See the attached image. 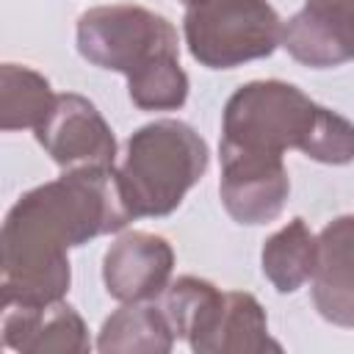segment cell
<instances>
[{
  "label": "cell",
  "mask_w": 354,
  "mask_h": 354,
  "mask_svg": "<svg viewBox=\"0 0 354 354\" xmlns=\"http://www.w3.org/2000/svg\"><path fill=\"white\" fill-rule=\"evenodd\" d=\"M50 80L30 66L3 64L0 66V127L11 130H36L55 105Z\"/></svg>",
  "instance_id": "cell-16"
},
{
  "label": "cell",
  "mask_w": 354,
  "mask_h": 354,
  "mask_svg": "<svg viewBox=\"0 0 354 354\" xmlns=\"http://www.w3.org/2000/svg\"><path fill=\"white\" fill-rule=\"evenodd\" d=\"M227 290L199 277H180L166 288L163 310L177 337H183L196 354H207L210 337L224 310Z\"/></svg>",
  "instance_id": "cell-12"
},
{
  "label": "cell",
  "mask_w": 354,
  "mask_h": 354,
  "mask_svg": "<svg viewBox=\"0 0 354 354\" xmlns=\"http://www.w3.org/2000/svg\"><path fill=\"white\" fill-rule=\"evenodd\" d=\"M77 53L127 77V91L141 111H177L188 100V75L180 66L174 25L144 6H97L77 19Z\"/></svg>",
  "instance_id": "cell-2"
},
{
  "label": "cell",
  "mask_w": 354,
  "mask_h": 354,
  "mask_svg": "<svg viewBox=\"0 0 354 354\" xmlns=\"http://www.w3.org/2000/svg\"><path fill=\"white\" fill-rule=\"evenodd\" d=\"M313 304L324 321L354 329V216H337L318 232Z\"/></svg>",
  "instance_id": "cell-10"
},
{
  "label": "cell",
  "mask_w": 354,
  "mask_h": 354,
  "mask_svg": "<svg viewBox=\"0 0 354 354\" xmlns=\"http://www.w3.org/2000/svg\"><path fill=\"white\" fill-rule=\"evenodd\" d=\"M174 268V249L155 232H124L102 257V282L116 301H152L166 293Z\"/></svg>",
  "instance_id": "cell-8"
},
{
  "label": "cell",
  "mask_w": 354,
  "mask_h": 354,
  "mask_svg": "<svg viewBox=\"0 0 354 354\" xmlns=\"http://www.w3.org/2000/svg\"><path fill=\"white\" fill-rule=\"evenodd\" d=\"M36 141L64 171L83 166H116L113 130L83 94H58L47 119L36 127Z\"/></svg>",
  "instance_id": "cell-7"
},
{
  "label": "cell",
  "mask_w": 354,
  "mask_h": 354,
  "mask_svg": "<svg viewBox=\"0 0 354 354\" xmlns=\"http://www.w3.org/2000/svg\"><path fill=\"white\" fill-rule=\"evenodd\" d=\"M221 147L282 155L299 149L326 166L354 160V122L285 80H252L224 105Z\"/></svg>",
  "instance_id": "cell-3"
},
{
  "label": "cell",
  "mask_w": 354,
  "mask_h": 354,
  "mask_svg": "<svg viewBox=\"0 0 354 354\" xmlns=\"http://www.w3.org/2000/svg\"><path fill=\"white\" fill-rule=\"evenodd\" d=\"M282 351L268 335V318L260 301L246 290H227L221 318L210 337L207 354H260Z\"/></svg>",
  "instance_id": "cell-15"
},
{
  "label": "cell",
  "mask_w": 354,
  "mask_h": 354,
  "mask_svg": "<svg viewBox=\"0 0 354 354\" xmlns=\"http://www.w3.org/2000/svg\"><path fill=\"white\" fill-rule=\"evenodd\" d=\"M174 340L177 335L163 307H155L149 301H133L119 307L111 318H105L97 348L102 354H113V351L166 354L171 351Z\"/></svg>",
  "instance_id": "cell-13"
},
{
  "label": "cell",
  "mask_w": 354,
  "mask_h": 354,
  "mask_svg": "<svg viewBox=\"0 0 354 354\" xmlns=\"http://www.w3.org/2000/svg\"><path fill=\"white\" fill-rule=\"evenodd\" d=\"M282 47L313 69L354 61V0H307L282 28Z\"/></svg>",
  "instance_id": "cell-9"
},
{
  "label": "cell",
  "mask_w": 354,
  "mask_h": 354,
  "mask_svg": "<svg viewBox=\"0 0 354 354\" xmlns=\"http://www.w3.org/2000/svg\"><path fill=\"white\" fill-rule=\"evenodd\" d=\"M205 138L180 119H158L138 127L116 166L119 194L133 218H158L180 207L185 194L207 171Z\"/></svg>",
  "instance_id": "cell-4"
},
{
  "label": "cell",
  "mask_w": 354,
  "mask_h": 354,
  "mask_svg": "<svg viewBox=\"0 0 354 354\" xmlns=\"http://www.w3.org/2000/svg\"><path fill=\"white\" fill-rule=\"evenodd\" d=\"M282 28L268 0H191L183 19L188 53L207 69L268 58L282 44Z\"/></svg>",
  "instance_id": "cell-5"
},
{
  "label": "cell",
  "mask_w": 354,
  "mask_h": 354,
  "mask_svg": "<svg viewBox=\"0 0 354 354\" xmlns=\"http://www.w3.org/2000/svg\"><path fill=\"white\" fill-rule=\"evenodd\" d=\"M3 343L22 354H83L91 348L88 329L72 304L3 307Z\"/></svg>",
  "instance_id": "cell-11"
},
{
  "label": "cell",
  "mask_w": 354,
  "mask_h": 354,
  "mask_svg": "<svg viewBox=\"0 0 354 354\" xmlns=\"http://www.w3.org/2000/svg\"><path fill=\"white\" fill-rule=\"evenodd\" d=\"M315 249L318 235H313L301 216L290 218L263 243V274L277 288V293H296L307 279H313Z\"/></svg>",
  "instance_id": "cell-14"
},
{
  "label": "cell",
  "mask_w": 354,
  "mask_h": 354,
  "mask_svg": "<svg viewBox=\"0 0 354 354\" xmlns=\"http://www.w3.org/2000/svg\"><path fill=\"white\" fill-rule=\"evenodd\" d=\"M218 155H221L218 194L230 218L246 227L274 221L290 196V177L282 155L221 147V144H218Z\"/></svg>",
  "instance_id": "cell-6"
},
{
  "label": "cell",
  "mask_w": 354,
  "mask_h": 354,
  "mask_svg": "<svg viewBox=\"0 0 354 354\" xmlns=\"http://www.w3.org/2000/svg\"><path fill=\"white\" fill-rule=\"evenodd\" d=\"M180 3H185V6H188V3H191V0H180Z\"/></svg>",
  "instance_id": "cell-17"
},
{
  "label": "cell",
  "mask_w": 354,
  "mask_h": 354,
  "mask_svg": "<svg viewBox=\"0 0 354 354\" xmlns=\"http://www.w3.org/2000/svg\"><path fill=\"white\" fill-rule=\"evenodd\" d=\"M133 221L119 194L116 166L66 169L25 191L0 232L3 307H44L61 301L72 282L66 252Z\"/></svg>",
  "instance_id": "cell-1"
}]
</instances>
